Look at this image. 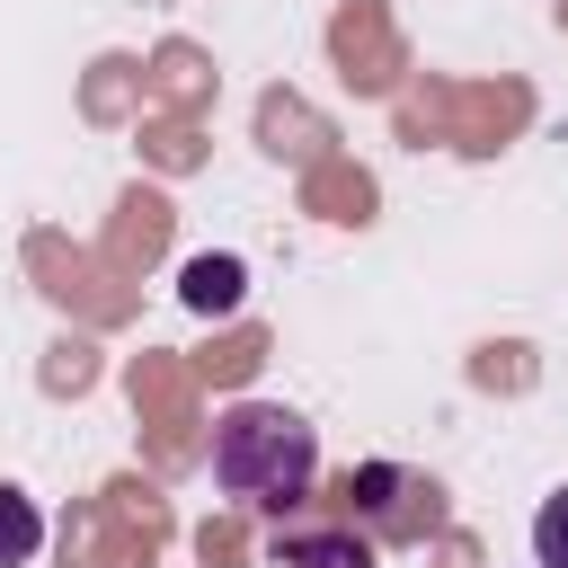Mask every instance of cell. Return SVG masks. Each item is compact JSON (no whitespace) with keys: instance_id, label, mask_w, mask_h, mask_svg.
<instances>
[{"instance_id":"6da1fadb","label":"cell","mask_w":568,"mask_h":568,"mask_svg":"<svg viewBox=\"0 0 568 568\" xmlns=\"http://www.w3.org/2000/svg\"><path fill=\"white\" fill-rule=\"evenodd\" d=\"M320 479V435L284 399H240L213 417V488L231 506H302Z\"/></svg>"},{"instance_id":"7a4b0ae2","label":"cell","mask_w":568,"mask_h":568,"mask_svg":"<svg viewBox=\"0 0 568 568\" xmlns=\"http://www.w3.org/2000/svg\"><path fill=\"white\" fill-rule=\"evenodd\" d=\"M346 515H364V532L373 541H417V532H435V488L417 479V470H399V462H364L355 479H346Z\"/></svg>"},{"instance_id":"3957f363","label":"cell","mask_w":568,"mask_h":568,"mask_svg":"<svg viewBox=\"0 0 568 568\" xmlns=\"http://www.w3.org/2000/svg\"><path fill=\"white\" fill-rule=\"evenodd\" d=\"M275 568H373V550H364L355 524L346 532H284L275 541Z\"/></svg>"},{"instance_id":"277c9868","label":"cell","mask_w":568,"mask_h":568,"mask_svg":"<svg viewBox=\"0 0 568 568\" xmlns=\"http://www.w3.org/2000/svg\"><path fill=\"white\" fill-rule=\"evenodd\" d=\"M36 550H44V515H36V497L0 488V568H27Z\"/></svg>"},{"instance_id":"5b68a950","label":"cell","mask_w":568,"mask_h":568,"mask_svg":"<svg viewBox=\"0 0 568 568\" xmlns=\"http://www.w3.org/2000/svg\"><path fill=\"white\" fill-rule=\"evenodd\" d=\"M186 302H195V311H231V302H240V266H231V257H195V266H186Z\"/></svg>"},{"instance_id":"8992f818","label":"cell","mask_w":568,"mask_h":568,"mask_svg":"<svg viewBox=\"0 0 568 568\" xmlns=\"http://www.w3.org/2000/svg\"><path fill=\"white\" fill-rule=\"evenodd\" d=\"M532 559H541V568H568V488L541 497V515H532Z\"/></svg>"}]
</instances>
